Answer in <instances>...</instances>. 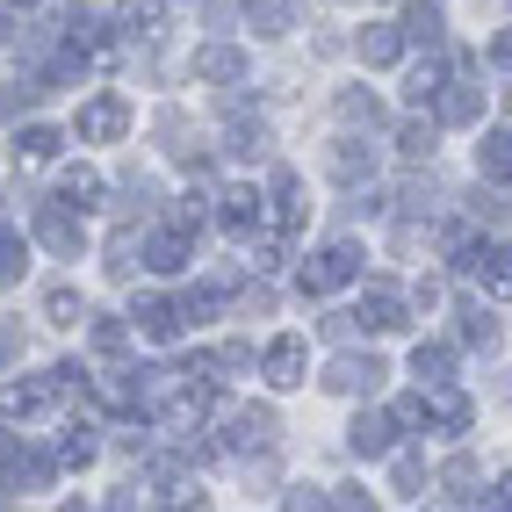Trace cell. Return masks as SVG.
Here are the masks:
<instances>
[{"mask_svg": "<svg viewBox=\"0 0 512 512\" xmlns=\"http://www.w3.org/2000/svg\"><path fill=\"white\" fill-rule=\"evenodd\" d=\"M73 390H80V368H51V375H29V383H8L0 390V412L8 419H37L58 397H73Z\"/></svg>", "mask_w": 512, "mask_h": 512, "instance_id": "obj_1", "label": "cell"}, {"mask_svg": "<svg viewBox=\"0 0 512 512\" xmlns=\"http://www.w3.org/2000/svg\"><path fill=\"white\" fill-rule=\"evenodd\" d=\"M354 275H361V253L347 246V238H339V246H325L318 260H303V275H296V282H303V296H332V289H347Z\"/></svg>", "mask_w": 512, "mask_h": 512, "instance_id": "obj_2", "label": "cell"}, {"mask_svg": "<svg viewBox=\"0 0 512 512\" xmlns=\"http://www.w3.org/2000/svg\"><path fill=\"white\" fill-rule=\"evenodd\" d=\"M123 130H130V109H123L116 94H101V101H87V109H80V138H87V145H116Z\"/></svg>", "mask_w": 512, "mask_h": 512, "instance_id": "obj_3", "label": "cell"}, {"mask_svg": "<svg viewBox=\"0 0 512 512\" xmlns=\"http://www.w3.org/2000/svg\"><path fill=\"white\" fill-rule=\"evenodd\" d=\"M462 267L484 282V296H512V246H469Z\"/></svg>", "mask_w": 512, "mask_h": 512, "instance_id": "obj_4", "label": "cell"}, {"mask_svg": "<svg viewBox=\"0 0 512 512\" xmlns=\"http://www.w3.org/2000/svg\"><path fill=\"white\" fill-rule=\"evenodd\" d=\"M383 375H390V368L375 361V354H368V361H361V354H339V361L325 368V390H339V397H361V390H375V383H383Z\"/></svg>", "mask_w": 512, "mask_h": 512, "instance_id": "obj_5", "label": "cell"}, {"mask_svg": "<svg viewBox=\"0 0 512 512\" xmlns=\"http://www.w3.org/2000/svg\"><path fill=\"white\" fill-rule=\"evenodd\" d=\"M224 210H217V224L231 231V238H253L260 231V217H267V202H260V188H231V195H217Z\"/></svg>", "mask_w": 512, "mask_h": 512, "instance_id": "obj_6", "label": "cell"}, {"mask_svg": "<svg viewBox=\"0 0 512 512\" xmlns=\"http://www.w3.org/2000/svg\"><path fill=\"white\" fill-rule=\"evenodd\" d=\"M303 361H311V354H303V339H275V347L260 354V375H267L275 390H296V383H303Z\"/></svg>", "mask_w": 512, "mask_h": 512, "instance_id": "obj_7", "label": "cell"}, {"mask_svg": "<svg viewBox=\"0 0 512 512\" xmlns=\"http://www.w3.org/2000/svg\"><path fill=\"white\" fill-rule=\"evenodd\" d=\"M361 332H404V296L397 289H368L361 296V311H354Z\"/></svg>", "mask_w": 512, "mask_h": 512, "instance_id": "obj_8", "label": "cell"}, {"mask_svg": "<svg viewBox=\"0 0 512 512\" xmlns=\"http://www.w3.org/2000/svg\"><path fill=\"white\" fill-rule=\"evenodd\" d=\"M138 325L152 332V339H181L188 332V311L174 296H138Z\"/></svg>", "mask_w": 512, "mask_h": 512, "instance_id": "obj_9", "label": "cell"}, {"mask_svg": "<svg viewBox=\"0 0 512 512\" xmlns=\"http://www.w3.org/2000/svg\"><path fill=\"white\" fill-rule=\"evenodd\" d=\"M433 109H440V123H476V116H484V94H476L469 73H462V80H448L433 94Z\"/></svg>", "mask_w": 512, "mask_h": 512, "instance_id": "obj_10", "label": "cell"}, {"mask_svg": "<svg viewBox=\"0 0 512 512\" xmlns=\"http://www.w3.org/2000/svg\"><path fill=\"white\" fill-rule=\"evenodd\" d=\"M37 238L51 253H80V224H73V210H65V202H44L37 210Z\"/></svg>", "mask_w": 512, "mask_h": 512, "instance_id": "obj_11", "label": "cell"}, {"mask_svg": "<svg viewBox=\"0 0 512 512\" xmlns=\"http://www.w3.org/2000/svg\"><path fill=\"white\" fill-rule=\"evenodd\" d=\"M390 440H397V419H383V412H361L347 426V448L354 455H390Z\"/></svg>", "mask_w": 512, "mask_h": 512, "instance_id": "obj_12", "label": "cell"}, {"mask_svg": "<svg viewBox=\"0 0 512 512\" xmlns=\"http://www.w3.org/2000/svg\"><path fill=\"white\" fill-rule=\"evenodd\" d=\"M224 440H231V448H267V440H275V412H267V404H253V412H231Z\"/></svg>", "mask_w": 512, "mask_h": 512, "instance_id": "obj_13", "label": "cell"}, {"mask_svg": "<svg viewBox=\"0 0 512 512\" xmlns=\"http://www.w3.org/2000/svg\"><path fill=\"white\" fill-rule=\"evenodd\" d=\"M58 145H65V138H58L51 123H22V130H15V159H22V166H44V159H58Z\"/></svg>", "mask_w": 512, "mask_h": 512, "instance_id": "obj_14", "label": "cell"}, {"mask_svg": "<svg viewBox=\"0 0 512 512\" xmlns=\"http://www.w3.org/2000/svg\"><path fill=\"white\" fill-rule=\"evenodd\" d=\"M145 267H152V275H181V267H188V231H159L145 246Z\"/></svg>", "mask_w": 512, "mask_h": 512, "instance_id": "obj_15", "label": "cell"}, {"mask_svg": "<svg viewBox=\"0 0 512 512\" xmlns=\"http://www.w3.org/2000/svg\"><path fill=\"white\" fill-rule=\"evenodd\" d=\"M246 73V51H231V44H210V51H195V80H238Z\"/></svg>", "mask_w": 512, "mask_h": 512, "instance_id": "obj_16", "label": "cell"}, {"mask_svg": "<svg viewBox=\"0 0 512 512\" xmlns=\"http://www.w3.org/2000/svg\"><path fill=\"white\" fill-rule=\"evenodd\" d=\"M440 491H448L455 505H469V498H484V469H476L469 455H455L448 469H440Z\"/></svg>", "mask_w": 512, "mask_h": 512, "instance_id": "obj_17", "label": "cell"}, {"mask_svg": "<svg viewBox=\"0 0 512 512\" xmlns=\"http://www.w3.org/2000/svg\"><path fill=\"white\" fill-rule=\"evenodd\" d=\"M426 419H433L440 433H462V426H469V397H462V390H426Z\"/></svg>", "mask_w": 512, "mask_h": 512, "instance_id": "obj_18", "label": "cell"}, {"mask_svg": "<svg viewBox=\"0 0 512 512\" xmlns=\"http://www.w3.org/2000/svg\"><path fill=\"white\" fill-rule=\"evenodd\" d=\"M476 174H484V181H512V130H491V138L476 145Z\"/></svg>", "mask_w": 512, "mask_h": 512, "instance_id": "obj_19", "label": "cell"}, {"mask_svg": "<svg viewBox=\"0 0 512 512\" xmlns=\"http://www.w3.org/2000/svg\"><path fill=\"white\" fill-rule=\"evenodd\" d=\"M440 29H448V15H440L433 0H404V37L412 44H440Z\"/></svg>", "mask_w": 512, "mask_h": 512, "instance_id": "obj_20", "label": "cell"}, {"mask_svg": "<svg viewBox=\"0 0 512 512\" xmlns=\"http://www.w3.org/2000/svg\"><path fill=\"white\" fill-rule=\"evenodd\" d=\"M58 202H65V210H101V174L73 166V174H65V188H58Z\"/></svg>", "mask_w": 512, "mask_h": 512, "instance_id": "obj_21", "label": "cell"}, {"mask_svg": "<svg viewBox=\"0 0 512 512\" xmlns=\"http://www.w3.org/2000/svg\"><path fill=\"white\" fill-rule=\"evenodd\" d=\"M397 51H404V37H397L390 22H368V29H361V58H368V65H397Z\"/></svg>", "mask_w": 512, "mask_h": 512, "instance_id": "obj_22", "label": "cell"}, {"mask_svg": "<svg viewBox=\"0 0 512 512\" xmlns=\"http://www.w3.org/2000/svg\"><path fill=\"white\" fill-rule=\"evenodd\" d=\"M332 174H339V181H347V188H361V181L375 174V152H361V145L347 138V145H339V152H332Z\"/></svg>", "mask_w": 512, "mask_h": 512, "instance_id": "obj_23", "label": "cell"}, {"mask_svg": "<svg viewBox=\"0 0 512 512\" xmlns=\"http://www.w3.org/2000/svg\"><path fill=\"white\" fill-rule=\"evenodd\" d=\"M123 29H138V37H159V29H166V8H159V0H123V15H116Z\"/></svg>", "mask_w": 512, "mask_h": 512, "instance_id": "obj_24", "label": "cell"}, {"mask_svg": "<svg viewBox=\"0 0 512 512\" xmlns=\"http://www.w3.org/2000/svg\"><path fill=\"white\" fill-rule=\"evenodd\" d=\"M231 152H238V159H260V152H267V123H260V116H253V123L231 116Z\"/></svg>", "mask_w": 512, "mask_h": 512, "instance_id": "obj_25", "label": "cell"}, {"mask_svg": "<svg viewBox=\"0 0 512 512\" xmlns=\"http://www.w3.org/2000/svg\"><path fill=\"white\" fill-rule=\"evenodd\" d=\"M440 87H448V73H440V65H433V58H426V65H412V80H404V94H412V101H419V109H426V101H433Z\"/></svg>", "mask_w": 512, "mask_h": 512, "instance_id": "obj_26", "label": "cell"}, {"mask_svg": "<svg viewBox=\"0 0 512 512\" xmlns=\"http://www.w3.org/2000/svg\"><path fill=\"white\" fill-rule=\"evenodd\" d=\"M433 138H440L433 123H404V130H397V152H404V159H433Z\"/></svg>", "mask_w": 512, "mask_h": 512, "instance_id": "obj_27", "label": "cell"}, {"mask_svg": "<svg viewBox=\"0 0 512 512\" xmlns=\"http://www.w3.org/2000/svg\"><path fill=\"white\" fill-rule=\"evenodd\" d=\"M412 368H419V383H426V390H440V383H448V347H419Z\"/></svg>", "mask_w": 512, "mask_h": 512, "instance_id": "obj_28", "label": "cell"}, {"mask_svg": "<svg viewBox=\"0 0 512 512\" xmlns=\"http://www.w3.org/2000/svg\"><path fill=\"white\" fill-rule=\"evenodd\" d=\"M44 318H51V325H80V296H73V289H51V296H44Z\"/></svg>", "mask_w": 512, "mask_h": 512, "instance_id": "obj_29", "label": "cell"}, {"mask_svg": "<svg viewBox=\"0 0 512 512\" xmlns=\"http://www.w3.org/2000/svg\"><path fill=\"white\" fill-rule=\"evenodd\" d=\"M339 116H347V123H368V130L383 123V109H375L368 94H339Z\"/></svg>", "mask_w": 512, "mask_h": 512, "instance_id": "obj_30", "label": "cell"}, {"mask_svg": "<svg viewBox=\"0 0 512 512\" xmlns=\"http://www.w3.org/2000/svg\"><path fill=\"white\" fill-rule=\"evenodd\" d=\"M462 339H469V347H491V339H498V325H491L484 311H462Z\"/></svg>", "mask_w": 512, "mask_h": 512, "instance_id": "obj_31", "label": "cell"}, {"mask_svg": "<svg viewBox=\"0 0 512 512\" xmlns=\"http://www.w3.org/2000/svg\"><path fill=\"white\" fill-rule=\"evenodd\" d=\"M58 455H65V462H73V469H87V462H94V440H87V433L73 426V433H65V448H58Z\"/></svg>", "mask_w": 512, "mask_h": 512, "instance_id": "obj_32", "label": "cell"}, {"mask_svg": "<svg viewBox=\"0 0 512 512\" xmlns=\"http://www.w3.org/2000/svg\"><path fill=\"white\" fill-rule=\"evenodd\" d=\"M15 267H22V238H15L8 224H0V282H8V275H15Z\"/></svg>", "mask_w": 512, "mask_h": 512, "instance_id": "obj_33", "label": "cell"}, {"mask_svg": "<svg viewBox=\"0 0 512 512\" xmlns=\"http://www.w3.org/2000/svg\"><path fill=\"white\" fill-rule=\"evenodd\" d=\"M123 339H130V332H123L116 318H101V325H94V347H101V354H123Z\"/></svg>", "mask_w": 512, "mask_h": 512, "instance_id": "obj_34", "label": "cell"}, {"mask_svg": "<svg viewBox=\"0 0 512 512\" xmlns=\"http://www.w3.org/2000/svg\"><path fill=\"white\" fill-rule=\"evenodd\" d=\"M426 484V462L419 455H397V491H419Z\"/></svg>", "mask_w": 512, "mask_h": 512, "instance_id": "obj_35", "label": "cell"}, {"mask_svg": "<svg viewBox=\"0 0 512 512\" xmlns=\"http://www.w3.org/2000/svg\"><path fill=\"white\" fill-rule=\"evenodd\" d=\"M166 512H210V498H202V491H195V484H181V491H174V498H166Z\"/></svg>", "mask_w": 512, "mask_h": 512, "instance_id": "obj_36", "label": "cell"}, {"mask_svg": "<svg viewBox=\"0 0 512 512\" xmlns=\"http://www.w3.org/2000/svg\"><path fill=\"white\" fill-rule=\"evenodd\" d=\"M332 512H375V498H361V491H332Z\"/></svg>", "mask_w": 512, "mask_h": 512, "instance_id": "obj_37", "label": "cell"}, {"mask_svg": "<svg viewBox=\"0 0 512 512\" xmlns=\"http://www.w3.org/2000/svg\"><path fill=\"white\" fill-rule=\"evenodd\" d=\"M289 512H332V498H311V491H289Z\"/></svg>", "mask_w": 512, "mask_h": 512, "instance_id": "obj_38", "label": "cell"}, {"mask_svg": "<svg viewBox=\"0 0 512 512\" xmlns=\"http://www.w3.org/2000/svg\"><path fill=\"white\" fill-rule=\"evenodd\" d=\"M0 469H8V476L22 469V448H15V433H0Z\"/></svg>", "mask_w": 512, "mask_h": 512, "instance_id": "obj_39", "label": "cell"}, {"mask_svg": "<svg viewBox=\"0 0 512 512\" xmlns=\"http://www.w3.org/2000/svg\"><path fill=\"white\" fill-rule=\"evenodd\" d=\"M491 512H512V476H498V484H491Z\"/></svg>", "mask_w": 512, "mask_h": 512, "instance_id": "obj_40", "label": "cell"}, {"mask_svg": "<svg viewBox=\"0 0 512 512\" xmlns=\"http://www.w3.org/2000/svg\"><path fill=\"white\" fill-rule=\"evenodd\" d=\"M15 354V325H0V361H8Z\"/></svg>", "mask_w": 512, "mask_h": 512, "instance_id": "obj_41", "label": "cell"}, {"mask_svg": "<svg viewBox=\"0 0 512 512\" xmlns=\"http://www.w3.org/2000/svg\"><path fill=\"white\" fill-rule=\"evenodd\" d=\"M498 58H505V65H512V29H505V37H498Z\"/></svg>", "mask_w": 512, "mask_h": 512, "instance_id": "obj_42", "label": "cell"}, {"mask_svg": "<svg viewBox=\"0 0 512 512\" xmlns=\"http://www.w3.org/2000/svg\"><path fill=\"white\" fill-rule=\"evenodd\" d=\"M8 8H37V0H8Z\"/></svg>", "mask_w": 512, "mask_h": 512, "instance_id": "obj_43", "label": "cell"}, {"mask_svg": "<svg viewBox=\"0 0 512 512\" xmlns=\"http://www.w3.org/2000/svg\"><path fill=\"white\" fill-rule=\"evenodd\" d=\"M65 512H87V505H65Z\"/></svg>", "mask_w": 512, "mask_h": 512, "instance_id": "obj_44", "label": "cell"}, {"mask_svg": "<svg viewBox=\"0 0 512 512\" xmlns=\"http://www.w3.org/2000/svg\"><path fill=\"white\" fill-rule=\"evenodd\" d=\"M0 37H8V22H0Z\"/></svg>", "mask_w": 512, "mask_h": 512, "instance_id": "obj_45", "label": "cell"}, {"mask_svg": "<svg viewBox=\"0 0 512 512\" xmlns=\"http://www.w3.org/2000/svg\"><path fill=\"white\" fill-rule=\"evenodd\" d=\"M505 109H512V94H505Z\"/></svg>", "mask_w": 512, "mask_h": 512, "instance_id": "obj_46", "label": "cell"}]
</instances>
